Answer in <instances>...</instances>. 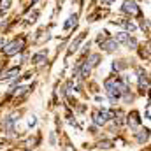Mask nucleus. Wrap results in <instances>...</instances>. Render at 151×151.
<instances>
[{
    "label": "nucleus",
    "instance_id": "obj_16",
    "mask_svg": "<svg viewBox=\"0 0 151 151\" xmlns=\"http://www.w3.org/2000/svg\"><path fill=\"white\" fill-rule=\"evenodd\" d=\"M99 146H100V148H104V150H109V148H113V142H111V141H102Z\"/></svg>",
    "mask_w": 151,
    "mask_h": 151
},
{
    "label": "nucleus",
    "instance_id": "obj_18",
    "mask_svg": "<svg viewBox=\"0 0 151 151\" xmlns=\"http://www.w3.org/2000/svg\"><path fill=\"white\" fill-rule=\"evenodd\" d=\"M121 23L127 27V30H130V32H134V30H135V25H134V23H128V21H121Z\"/></svg>",
    "mask_w": 151,
    "mask_h": 151
},
{
    "label": "nucleus",
    "instance_id": "obj_4",
    "mask_svg": "<svg viewBox=\"0 0 151 151\" xmlns=\"http://www.w3.org/2000/svg\"><path fill=\"white\" fill-rule=\"evenodd\" d=\"M102 49H104L106 53H113V51L118 49V42H116L114 39H107V40L102 42Z\"/></svg>",
    "mask_w": 151,
    "mask_h": 151
},
{
    "label": "nucleus",
    "instance_id": "obj_9",
    "mask_svg": "<svg viewBox=\"0 0 151 151\" xmlns=\"http://www.w3.org/2000/svg\"><path fill=\"white\" fill-rule=\"evenodd\" d=\"M16 74H19V67H14V69H11L9 72L2 74V79H11V77H14Z\"/></svg>",
    "mask_w": 151,
    "mask_h": 151
},
{
    "label": "nucleus",
    "instance_id": "obj_15",
    "mask_svg": "<svg viewBox=\"0 0 151 151\" xmlns=\"http://www.w3.org/2000/svg\"><path fill=\"white\" fill-rule=\"evenodd\" d=\"M127 44H128V47H130V49H135V47H137V40H135L134 37L128 39V40H127Z\"/></svg>",
    "mask_w": 151,
    "mask_h": 151
},
{
    "label": "nucleus",
    "instance_id": "obj_10",
    "mask_svg": "<svg viewBox=\"0 0 151 151\" xmlns=\"http://www.w3.org/2000/svg\"><path fill=\"white\" fill-rule=\"evenodd\" d=\"M114 40H116L118 44H119V42H127V40H128V34H127V32H119V34H116Z\"/></svg>",
    "mask_w": 151,
    "mask_h": 151
},
{
    "label": "nucleus",
    "instance_id": "obj_22",
    "mask_svg": "<svg viewBox=\"0 0 151 151\" xmlns=\"http://www.w3.org/2000/svg\"><path fill=\"white\" fill-rule=\"evenodd\" d=\"M5 44H7V42H5V40H4V39H0V49H2V47H4V46H5Z\"/></svg>",
    "mask_w": 151,
    "mask_h": 151
},
{
    "label": "nucleus",
    "instance_id": "obj_5",
    "mask_svg": "<svg viewBox=\"0 0 151 151\" xmlns=\"http://www.w3.org/2000/svg\"><path fill=\"white\" fill-rule=\"evenodd\" d=\"M139 86H141V91L142 93L148 90V74L142 69H139Z\"/></svg>",
    "mask_w": 151,
    "mask_h": 151
},
{
    "label": "nucleus",
    "instance_id": "obj_13",
    "mask_svg": "<svg viewBox=\"0 0 151 151\" xmlns=\"http://www.w3.org/2000/svg\"><path fill=\"white\" fill-rule=\"evenodd\" d=\"M27 90H28V86H18V88H14V95H23V93H27Z\"/></svg>",
    "mask_w": 151,
    "mask_h": 151
},
{
    "label": "nucleus",
    "instance_id": "obj_19",
    "mask_svg": "<svg viewBox=\"0 0 151 151\" xmlns=\"http://www.w3.org/2000/svg\"><path fill=\"white\" fill-rule=\"evenodd\" d=\"M141 28H146V30H148V21H146L144 18L141 19Z\"/></svg>",
    "mask_w": 151,
    "mask_h": 151
},
{
    "label": "nucleus",
    "instance_id": "obj_12",
    "mask_svg": "<svg viewBox=\"0 0 151 151\" xmlns=\"http://www.w3.org/2000/svg\"><path fill=\"white\" fill-rule=\"evenodd\" d=\"M148 137H150V134H148V128H146V130H142V132L137 135V141H139V142H144V141H148Z\"/></svg>",
    "mask_w": 151,
    "mask_h": 151
},
{
    "label": "nucleus",
    "instance_id": "obj_20",
    "mask_svg": "<svg viewBox=\"0 0 151 151\" xmlns=\"http://www.w3.org/2000/svg\"><path fill=\"white\" fill-rule=\"evenodd\" d=\"M28 125H30V127H34V125H35V116H30V119H28Z\"/></svg>",
    "mask_w": 151,
    "mask_h": 151
},
{
    "label": "nucleus",
    "instance_id": "obj_8",
    "mask_svg": "<svg viewBox=\"0 0 151 151\" xmlns=\"http://www.w3.org/2000/svg\"><path fill=\"white\" fill-rule=\"evenodd\" d=\"M46 51H42V53H37V55H34V58H32V63H35V65H39V63H42L44 60H46Z\"/></svg>",
    "mask_w": 151,
    "mask_h": 151
},
{
    "label": "nucleus",
    "instance_id": "obj_23",
    "mask_svg": "<svg viewBox=\"0 0 151 151\" xmlns=\"http://www.w3.org/2000/svg\"><path fill=\"white\" fill-rule=\"evenodd\" d=\"M2 67H4V62H0V69H2Z\"/></svg>",
    "mask_w": 151,
    "mask_h": 151
},
{
    "label": "nucleus",
    "instance_id": "obj_14",
    "mask_svg": "<svg viewBox=\"0 0 151 151\" xmlns=\"http://www.w3.org/2000/svg\"><path fill=\"white\" fill-rule=\"evenodd\" d=\"M11 7V0H0V9L2 11H7Z\"/></svg>",
    "mask_w": 151,
    "mask_h": 151
},
{
    "label": "nucleus",
    "instance_id": "obj_11",
    "mask_svg": "<svg viewBox=\"0 0 151 151\" xmlns=\"http://www.w3.org/2000/svg\"><path fill=\"white\" fill-rule=\"evenodd\" d=\"M76 19H77V16H76V14H72V16H70V18L67 19V23L63 25V28H65V30H69V28H70L72 25H76Z\"/></svg>",
    "mask_w": 151,
    "mask_h": 151
},
{
    "label": "nucleus",
    "instance_id": "obj_24",
    "mask_svg": "<svg viewBox=\"0 0 151 151\" xmlns=\"http://www.w3.org/2000/svg\"><path fill=\"white\" fill-rule=\"evenodd\" d=\"M35 2H37V0H32V4H35Z\"/></svg>",
    "mask_w": 151,
    "mask_h": 151
},
{
    "label": "nucleus",
    "instance_id": "obj_6",
    "mask_svg": "<svg viewBox=\"0 0 151 151\" xmlns=\"http://www.w3.org/2000/svg\"><path fill=\"white\" fill-rule=\"evenodd\" d=\"M128 125L132 127V128H137L139 127V123H141V118H139V113L137 111H132V113L128 114Z\"/></svg>",
    "mask_w": 151,
    "mask_h": 151
},
{
    "label": "nucleus",
    "instance_id": "obj_7",
    "mask_svg": "<svg viewBox=\"0 0 151 151\" xmlns=\"http://www.w3.org/2000/svg\"><path fill=\"white\" fill-rule=\"evenodd\" d=\"M84 37H86V32L79 34V35H77V37L74 39V40H72V44H70V49H69V51H70V53H74V51H77V46H79V44L83 42V39H84Z\"/></svg>",
    "mask_w": 151,
    "mask_h": 151
},
{
    "label": "nucleus",
    "instance_id": "obj_17",
    "mask_svg": "<svg viewBox=\"0 0 151 151\" xmlns=\"http://www.w3.org/2000/svg\"><path fill=\"white\" fill-rule=\"evenodd\" d=\"M37 16H39V11H34V12L28 16V23H34V21L37 19Z\"/></svg>",
    "mask_w": 151,
    "mask_h": 151
},
{
    "label": "nucleus",
    "instance_id": "obj_2",
    "mask_svg": "<svg viewBox=\"0 0 151 151\" xmlns=\"http://www.w3.org/2000/svg\"><path fill=\"white\" fill-rule=\"evenodd\" d=\"M114 116V113L111 111H95L93 113V123L95 125H106L107 119H111Z\"/></svg>",
    "mask_w": 151,
    "mask_h": 151
},
{
    "label": "nucleus",
    "instance_id": "obj_21",
    "mask_svg": "<svg viewBox=\"0 0 151 151\" xmlns=\"http://www.w3.org/2000/svg\"><path fill=\"white\" fill-rule=\"evenodd\" d=\"M63 150H65V151H74V148H72L70 144H65V148H63Z\"/></svg>",
    "mask_w": 151,
    "mask_h": 151
},
{
    "label": "nucleus",
    "instance_id": "obj_3",
    "mask_svg": "<svg viewBox=\"0 0 151 151\" xmlns=\"http://www.w3.org/2000/svg\"><path fill=\"white\" fill-rule=\"evenodd\" d=\"M125 12H128V14H139L141 12V9H139V5L134 2V0H125L123 2V7H121Z\"/></svg>",
    "mask_w": 151,
    "mask_h": 151
},
{
    "label": "nucleus",
    "instance_id": "obj_1",
    "mask_svg": "<svg viewBox=\"0 0 151 151\" xmlns=\"http://www.w3.org/2000/svg\"><path fill=\"white\" fill-rule=\"evenodd\" d=\"M23 47H25V39H16V40H12V42L4 46V53L7 56H12V55H18Z\"/></svg>",
    "mask_w": 151,
    "mask_h": 151
}]
</instances>
